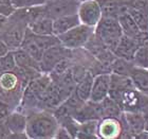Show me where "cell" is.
<instances>
[{
  "label": "cell",
  "mask_w": 148,
  "mask_h": 139,
  "mask_svg": "<svg viewBox=\"0 0 148 139\" xmlns=\"http://www.w3.org/2000/svg\"><path fill=\"white\" fill-rule=\"evenodd\" d=\"M66 57H73V50L66 48L62 44L50 47L43 52L42 57L40 59V71L43 73H50L56 64Z\"/></svg>",
  "instance_id": "cell-7"
},
{
  "label": "cell",
  "mask_w": 148,
  "mask_h": 139,
  "mask_svg": "<svg viewBox=\"0 0 148 139\" xmlns=\"http://www.w3.org/2000/svg\"><path fill=\"white\" fill-rule=\"evenodd\" d=\"M60 44L58 36L52 35H37L27 29V33L21 44V48L25 50L37 62H40L43 52L48 48Z\"/></svg>",
  "instance_id": "cell-3"
},
{
  "label": "cell",
  "mask_w": 148,
  "mask_h": 139,
  "mask_svg": "<svg viewBox=\"0 0 148 139\" xmlns=\"http://www.w3.org/2000/svg\"><path fill=\"white\" fill-rule=\"evenodd\" d=\"M16 62L13 51H10L8 54L0 56V74L14 71L16 68Z\"/></svg>",
  "instance_id": "cell-26"
},
{
  "label": "cell",
  "mask_w": 148,
  "mask_h": 139,
  "mask_svg": "<svg viewBox=\"0 0 148 139\" xmlns=\"http://www.w3.org/2000/svg\"><path fill=\"white\" fill-rule=\"evenodd\" d=\"M140 111L144 116V120H145V130L148 131V95L143 93L142 99V105H141V109Z\"/></svg>",
  "instance_id": "cell-29"
},
{
  "label": "cell",
  "mask_w": 148,
  "mask_h": 139,
  "mask_svg": "<svg viewBox=\"0 0 148 139\" xmlns=\"http://www.w3.org/2000/svg\"><path fill=\"white\" fill-rule=\"evenodd\" d=\"M133 67H134V64L132 61L115 56V59H113V62L111 64V72L120 74V75L129 77Z\"/></svg>",
  "instance_id": "cell-23"
},
{
  "label": "cell",
  "mask_w": 148,
  "mask_h": 139,
  "mask_svg": "<svg viewBox=\"0 0 148 139\" xmlns=\"http://www.w3.org/2000/svg\"><path fill=\"white\" fill-rule=\"evenodd\" d=\"M117 20L120 22V26L121 28H122V31H123V35L134 37L136 35H138L141 32V30L136 26V21L133 20V18L131 17V15H130L129 13L121 14L117 17Z\"/></svg>",
  "instance_id": "cell-20"
},
{
  "label": "cell",
  "mask_w": 148,
  "mask_h": 139,
  "mask_svg": "<svg viewBox=\"0 0 148 139\" xmlns=\"http://www.w3.org/2000/svg\"><path fill=\"white\" fill-rule=\"evenodd\" d=\"M93 34H94V28L84 24H79L71 30L58 35V39L66 48L70 50H78L85 48Z\"/></svg>",
  "instance_id": "cell-5"
},
{
  "label": "cell",
  "mask_w": 148,
  "mask_h": 139,
  "mask_svg": "<svg viewBox=\"0 0 148 139\" xmlns=\"http://www.w3.org/2000/svg\"><path fill=\"white\" fill-rule=\"evenodd\" d=\"M130 80L133 86L139 90L140 93L148 95V68L138 67L134 65L130 72Z\"/></svg>",
  "instance_id": "cell-15"
},
{
  "label": "cell",
  "mask_w": 148,
  "mask_h": 139,
  "mask_svg": "<svg viewBox=\"0 0 148 139\" xmlns=\"http://www.w3.org/2000/svg\"><path fill=\"white\" fill-rule=\"evenodd\" d=\"M28 26L25 24L9 17L0 31V39H2L8 45L11 51H14L21 47Z\"/></svg>",
  "instance_id": "cell-6"
},
{
  "label": "cell",
  "mask_w": 148,
  "mask_h": 139,
  "mask_svg": "<svg viewBox=\"0 0 148 139\" xmlns=\"http://www.w3.org/2000/svg\"><path fill=\"white\" fill-rule=\"evenodd\" d=\"M10 51H11V50H10V48L8 47V45H6L2 39H0V56L5 55Z\"/></svg>",
  "instance_id": "cell-32"
},
{
  "label": "cell",
  "mask_w": 148,
  "mask_h": 139,
  "mask_svg": "<svg viewBox=\"0 0 148 139\" xmlns=\"http://www.w3.org/2000/svg\"><path fill=\"white\" fill-rule=\"evenodd\" d=\"M110 89V73H99L94 75L90 101L102 102L106 97L109 96Z\"/></svg>",
  "instance_id": "cell-12"
},
{
  "label": "cell",
  "mask_w": 148,
  "mask_h": 139,
  "mask_svg": "<svg viewBox=\"0 0 148 139\" xmlns=\"http://www.w3.org/2000/svg\"><path fill=\"white\" fill-rule=\"evenodd\" d=\"M79 3L78 0H47L45 4L46 14L52 19L74 14L77 13Z\"/></svg>",
  "instance_id": "cell-9"
},
{
  "label": "cell",
  "mask_w": 148,
  "mask_h": 139,
  "mask_svg": "<svg viewBox=\"0 0 148 139\" xmlns=\"http://www.w3.org/2000/svg\"><path fill=\"white\" fill-rule=\"evenodd\" d=\"M77 15L80 24L94 28L102 18V10L97 0H87L79 3Z\"/></svg>",
  "instance_id": "cell-8"
},
{
  "label": "cell",
  "mask_w": 148,
  "mask_h": 139,
  "mask_svg": "<svg viewBox=\"0 0 148 139\" xmlns=\"http://www.w3.org/2000/svg\"><path fill=\"white\" fill-rule=\"evenodd\" d=\"M12 2L16 9H20V8L42 6L47 2V0H12Z\"/></svg>",
  "instance_id": "cell-27"
},
{
  "label": "cell",
  "mask_w": 148,
  "mask_h": 139,
  "mask_svg": "<svg viewBox=\"0 0 148 139\" xmlns=\"http://www.w3.org/2000/svg\"><path fill=\"white\" fill-rule=\"evenodd\" d=\"M93 80H94V74L91 71H88V73L76 84L75 86V93L80 99L87 102L90 100L91 96V90H92Z\"/></svg>",
  "instance_id": "cell-19"
},
{
  "label": "cell",
  "mask_w": 148,
  "mask_h": 139,
  "mask_svg": "<svg viewBox=\"0 0 148 139\" xmlns=\"http://www.w3.org/2000/svg\"><path fill=\"white\" fill-rule=\"evenodd\" d=\"M99 120H88L79 123L75 138H99L97 136Z\"/></svg>",
  "instance_id": "cell-22"
},
{
  "label": "cell",
  "mask_w": 148,
  "mask_h": 139,
  "mask_svg": "<svg viewBox=\"0 0 148 139\" xmlns=\"http://www.w3.org/2000/svg\"><path fill=\"white\" fill-rule=\"evenodd\" d=\"M13 106L9 102L0 98V121H4L13 111Z\"/></svg>",
  "instance_id": "cell-28"
},
{
  "label": "cell",
  "mask_w": 148,
  "mask_h": 139,
  "mask_svg": "<svg viewBox=\"0 0 148 139\" xmlns=\"http://www.w3.org/2000/svg\"><path fill=\"white\" fill-rule=\"evenodd\" d=\"M28 29L32 33L37 35H52L53 32V19L48 15H45L36 19L28 26Z\"/></svg>",
  "instance_id": "cell-17"
},
{
  "label": "cell",
  "mask_w": 148,
  "mask_h": 139,
  "mask_svg": "<svg viewBox=\"0 0 148 139\" xmlns=\"http://www.w3.org/2000/svg\"><path fill=\"white\" fill-rule=\"evenodd\" d=\"M99 103H101V106H102L103 118L110 117V118H117V119H120L121 116L123 115L124 111H122L121 106L113 99H111L109 96L106 97L105 99Z\"/></svg>",
  "instance_id": "cell-21"
},
{
  "label": "cell",
  "mask_w": 148,
  "mask_h": 139,
  "mask_svg": "<svg viewBox=\"0 0 148 139\" xmlns=\"http://www.w3.org/2000/svg\"><path fill=\"white\" fill-rule=\"evenodd\" d=\"M4 123L10 130L11 134L15 133H25V127H27V115L22 113H16L12 111L9 115V117L4 120ZM10 134V135H11Z\"/></svg>",
  "instance_id": "cell-16"
},
{
  "label": "cell",
  "mask_w": 148,
  "mask_h": 139,
  "mask_svg": "<svg viewBox=\"0 0 148 139\" xmlns=\"http://www.w3.org/2000/svg\"><path fill=\"white\" fill-rule=\"evenodd\" d=\"M79 24L80 20L77 13L54 18L53 19V32H54V35L58 36V35L73 29L74 27L78 26Z\"/></svg>",
  "instance_id": "cell-14"
},
{
  "label": "cell",
  "mask_w": 148,
  "mask_h": 139,
  "mask_svg": "<svg viewBox=\"0 0 148 139\" xmlns=\"http://www.w3.org/2000/svg\"><path fill=\"white\" fill-rule=\"evenodd\" d=\"M13 53H14V57H15L17 67L25 69H36V70L40 71L39 62H37L36 59H33L25 50L22 49L21 47L14 50Z\"/></svg>",
  "instance_id": "cell-18"
},
{
  "label": "cell",
  "mask_w": 148,
  "mask_h": 139,
  "mask_svg": "<svg viewBox=\"0 0 148 139\" xmlns=\"http://www.w3.org/2000/svg\"><path fill=\"white\" fill-rule=\"evenodd\" d=\"M128 13L131 15L141 31L148 32V11H143V10L136 9V8H129Z\"/></svg>",
  "instance_id": "cell-24"
},
{
  "label": "cell",
  "mask_w": 148,
  "mask_h": 139,
  "mask_svg": "<svg viewBox=\"0 0 148 139\" xmlns=\"http://www.w3.org/2000/svg\"><path fill=\"white\" fill-rule=\"evenodd\" d=\"M28 83V81L22 79L20 75L15 74V71L0 74V98L14 106L13 101H18L19 98L21 99L19 93H23Z\"/></svg>",
  "instance_id": "cell-4"
},
{
  "label": "cell",
  "mask_w": 148,
  "mask_h": 139,
  "mask_svg": "<svg viewBox=\"0 0 148 139\" xmlns=\"http://www.w3.org/2000/svg\"><path fill=\"white\" fill-rule=\"evenodd\" d=\"M94 35L113 52L119 40L123 36V31L117 18L102 16L99 24L94 27Z\"/></svg>",
  "instance_id": "cell-2"
},
{
  "label": "cell",
  "mask_w": 148,
  "mask_h": 139,
  "mask_svg": "<svg viewBox=\"0 0 148 139\" xmlns=\"http://www.w3.org/2000/svg\"><path fill=\"white\" fill-rule=\"evenodd\" d=\"M132 62L138 67L148 68V45L139 46L134 53Z\"/></svg>",
  "instance_id": "cell-25"
},
{
  "label": "cell",
  "mask_w": 148,
  "mask_h": 139,
  "mask_svg": "<svg viewBox=\"0 0 148 139\" xmlns=\"http://www.w3.org/2000/svg\"><path fill=\"white\" fill-rule=\"evenodd\" d=\"M79 2H83V1H87V0H78Z\"/></svg>",
  "instance_id": "cell-34"
},
{
  "label": "cell",
  "mask_w": 148,
  "mask_h": 139,
  "mask_svg": "<svg viewBox=\"0 0 148 139\" xmlns=\"http://www.w3.org/2000/svg\"><path fill=\"white\" fill-rule=\"evenodd\" d=\"M54 138H73V137H72L71 134L69 133V131L67 129H65L62 125H59Z\"/></svg>",
  "instance_id": "cell-30"
},
{
  "label": "cell",
  "mask_w": 148,
  "mask_h": 139,
  "mask_svg": "<svg viewBox=\"0 0 148 139\" xmlns=\"http://www.w3.org/2000/svg\"><path fill=\"white\" fill-rule=\"evenodd\" d=\"M122 131H123L122 122L117 118L105 117L99 120V125H97V136H99V138H121Z\"/></svg>",
  "instance_id": "cell-10"
},
{
  "label": "cell",
  "mask_w": 148,
  "mask_h": 139,
  "mask_svg": "<svg viewBox=\"0 0 148 139\" xmlns=\"http://www.w3.org/2000/svg\"><path fill=\"white\" fill-rule=\"evenodd\" d=\"M143 93H140L136 87L130 86L121 93L117 104L123 111H140L142 105Z\"/></svg>",
  "instance_id": "cell-11"
},
{
  "label": "cell",
  "mask_w": 148,
  "mask_h": 139,
  "mask_svg": "<svg viewBox=\"0 0 148 139\" xmlns=\"http://www.w3.org/2000/svg\"><path fill=\"white\" fill-rule=\"evenodd\" d=\"M59 123L52 111L39 109L27 115L25 134L29 138H54Z\"/></svg>",
  "instance_id": "cell-1"
},
{
  "label": "cell",
  "mask_w": 148,
  "mask_h": 139,
  "mask_svg": "<svg viewBox=\"0 0 148 139\" xmlns=\"http://www.w3.org/2000/svg\"><path fill=\"white\" fill-rule=\"evenodd\" d=\"M10 134L11 132L5 125L4 121H0V138H9Z\"/></svg>",
  "instance_id": "cell-31"
},
{
  "label": "cell",
  "mask_w": 148,
  "mask_h": 139,
  "mask_svg": "<svg viewBox=\"0 0 148 139\" xmlns=\"http://www.w3.org/2000/svg\"><path fill=\"white\" fill-rule=\"evenodd\" d=\"M6 20H8V17H4V16H2L0 14V31H1V29L3 28V26H4V24L6 22Z\"/></svg>",
  "instance_id": "cell-33"
},
{
  "label": "cell",
  "mask_w": 148,
  "mask_h": 139,
  "mask_svg": "<svg viewBox=\"0 0 148 139\" xmlns=\"http://www.w3.org/2000/svg\"><path fill=\"white\" fill-rule=\"evenodd\" d=\"M138 48H139V45L133 37L123 35L121 37V39L119 40L116 47L114 48L113 53L114 55L117 56V57L132 61L134 53H136Z\"/></svg>",
  "instance_id": "cell-13"
}]
</instances>
